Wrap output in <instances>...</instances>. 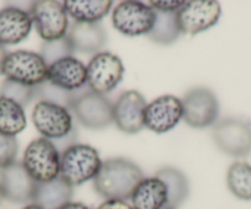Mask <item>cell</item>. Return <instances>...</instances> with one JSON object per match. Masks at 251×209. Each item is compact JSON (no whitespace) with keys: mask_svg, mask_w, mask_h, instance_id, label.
Here are the masks:
<instances>
[{"mask_svg":"<svg viewBox=\"0 0 251 209\" xmlns=\"http://www.w3.org/2000/svg\"><path fill=\"white\" fill-rule=\"evenodd\" d=\"M143 179V171L136 163L125 158H112L102 162L100 171L93 181L96 193L105 201H127Z\"/></svg>","mask_w":251,"mask_h":209,"instance_id":"obj_1","label":"cell"},{"mask_svg":"<svg viewBox=\"0 0 251 209\" xmlns=\"http://www.w3.org/2000/svg\"><path fill=\"white\" fill-rule=\"evenodd\" d=\"M102 165L99 151L89 144H75L60 154L59 176L72 187L98 176Z\"/></svg>","mask_w":251,"mask_h":209,"instance_id":"obj_2","label":"cell"},{"mask_svg":"<svg viewBox=\"0 0 251 209\" xmlns=\"http://www.w3.org/2000/svg\"><path fill=\"white\" fill-rule=\"evenodd\" d=\"M69 111L83 127L103 129L113 123V105L106 96L99 95L85 88L74 93Z\"/></svg>","mask_w":251,"mask_h":209,"instance_id":"obj_3","label":"cell"},{"mask_svg":"<svg viewBox=\"0 0 251 209\" xmlns=\"http://www.w3.org/2000/svg\"><path fill=\"white\" fill-rule=\"evenodd\" d=\"M0 74L6 80L36 88L47 80L48 66L40 53L30 50H15L6 54Z\"/></svg>","mask_w":251,"mask_h":209,"instance_id":"obj_4","label":"cell"},{"mask_svg":"<svg viewBox=\"0 0 251 209\" xmlns=\"http://www.w3.org/2000/svg\"><path fill=\"white\" fill-rule=\"evenodd\" d=\"M23 165L37 184L50 182L59 177L60 154L53 143L46 138H37L25 149Z\"/></svg>","mask_w":251,"mask_h":209,"instance_id":"obj_5","label":"cell"},{"mask_svg":"<svg viewBox=\"0 0 251 209\" xmlns=\"http://www.w3.org/2000/svg\"><path fill=\"white\" fill-rule=\"evenodd\" d=\"M183 107L182 119L187 126L196 129L207 128L217 123L219 102L214 93L203 86L191 89L181 98Z\"/></svg>","mask_w":251,"mask_h":209,"instance_id":"obj_6","label":"cell"},{"mask_svg":"<svg viewBox=\"0 0 251 209\" xmlns=\"http://www.w3.org/2000/svg\"><path fill=\"white\" fill-rule=\"evenodd\" d=\"M32 122L42 138L59 140L76 128L69 109L57 103L37 101L32 111Z\"/></svg>","mask_w":251,"mask_h":209,"instance_id":"obj_7","label":"cell"},{"mask_svg":"<svg viewBox=\"0 0 251 209\" xmlns=\"http://www.w3.org/2000/svg\"><path fill=\"white\" fill-rule=\"evenodd\" d=\"M28 13L38 36L45 42L59 40L68 33V14L59 1H52V0L32 1Z\"/></svg>","mask_w":251,"mask_h":209,"instance_id":"obj_8","label":"cell"},{"mask_svg":"<svg viewBox=\"0 0 251 209\" xmlns=\"http://www.w3.org/2000/svg\"><path fill=\"white\" fill-rule=\"evenodd\" d=\"M125 74L122 61L110 52L95 54L86 66V85L99 95H107L121 83Z\"/></svg>","mask_w":251,"mask_h":209,"instance_id":"obj_9","label":"cell"},{"mask_svg":"<svg viewBox=\"0 0 251 209\" xmlns=\"http://www.w3.org/2000/svg\"><path fill=\"white\" fill-rule=\"evenodd\" d=\"M155 23V10L141 1H122L112 13L113 27L128 37L148 35Z\"/></svg>","mask_w":251,"mask_h":209,"instance_id":"obj_10","label":"cell"},{"mask_svg":"<svg viewBox=\"0 0 251 209\" xmlns=\"http://www.w3.org/2000/svg\"><path fill=\"white\" fill-rule=\"evenodd\" d=\"M212 137L224 154L240 158L251 153V124L244 119L224 118L217 122Z\"/></svg>","mask_w":251,"mask_h":209,"instance_id":"obj_11","label":"cell"},{"mask_svg":"<svg viewBox=\"0 0 251 209\" xmlns=\"http://www.w3.org/2000/svg\"><path fill=\"white\" fill-rule=\"evenodd\" d=\"M222 8L218 1L194 0L185 1L176 13V20L181 33L195 36L213 27L219 21Z\"/></svg>","mask_w":251,"mask_h":209,"instance_id":"obj_12","label":"cell"},{"mask_svg":"<svg viewBox=\"0 0 251 209\" xmlns=\"http://www.w3.org/2000/svg\"><path fill=\"white\" fill-rule=\"evenodd\" d=\"M147 101L137 90L121 93L113 103V123L126 134H137L144 128Z\"/></svg>","mask_w":251,"mask_h":209,"instance_id":"obj_13","label":"cell"},{"mask_svg":"<svg viewBox=\"0 0 251 209\" xmlns=\"http://www.w3.org/2000/svg\"><path fill=\"white\" fill-rule=\"evenodd\" d=\"M183 107L181 98L163 95L149 102L144 112V127L156 134L171 131L182 119Z\"/></svg>","mask_w":251,"mask_h":209,"instance_id":"obj_14","label":"cell"},{"mask_svg":"<svg viewBox=\"0 0 251 209\" xmlns=\"http://www.w3.org/2000/svg\"><path fill=\"white\" fill-rule=\"evenodd\" d=\"M4 198L13 203H32L37 182L27 174L21 162H14L0 171Z\"/></svg>","mask_w":251,"mask_h":209,"instance_id":"obj_15","label":"cell"},{"mask_svg":"<svg viewBox=\"0 0 251 209\" xmlns=\"http://www.w3.org/2000/svg\"><path fill=\"white\" fill-rule=\"evenodd\" d=\"M47 80L68 93H75L86 86V66L75 57L57 61L48 67Z\"/></svg>","mask_w":251,"mask_h":209,"instance_id":"obj_16","label":"cell"},{"mask_svg":"<svg viewBox=\"0 0 251 209\" xmlns=\"http://www.w3.org/2000/svg\"><path fill=\"white\" fill-rule=\"evenodd\" d=\"M30 13L16 6H5L0 10V45L13 46L27 38L32 30Z\"/></svg>","mask_w":251,"mask_h":209,"instance_id":"obj_17","label":"cell"},{"mask_svg":"<svg viewBox=\"0 0 251 209\" xmlns=\"http://www.w3.org/2000/svg\"><path fill=\"white\" fill-rule=\"evenodd\" d=\"M67 36L71 40L75 52L98 54L107 43V33L100 23H73L69 26Z\"/></svg>","mask_w":251,"mask_h":209,"instance_id":"obj_18","label":"cell"},{"mask_svg":"<svg viewBox=\"0 0 251 209\" xmlns=\"http://www.w3.org/2000/svg\"><path fill=\"white\" fill-rule=\"evenodd\" d=\"M133 209H161L168 206V188L156 176L144 177L131 194Z\"/></svg>","mask_w":251,"mask_h":209,"instance_id":"obj_19","label":"cell"},{"mask_svg":"<svg viewBox=\"0 0 251 209\" xmlns=\"http://www.w3.org/2000/svg\"><path fill=\"white\" fill-rule=\"evenodd\" d=\"M73 198V187L62 177L50 182L37 184L33 197V204L42 209H59Z\"/></svg>","mask_w":251,"mask_h":209,"instance_id":"obj_20","label":"cell"},{"mask_svg":"<svg viewBox=\"0 0 251 209\" xmlns=\"http://www.w3.org/2000/svg\"><path fill=\"white\" fill-rule=\"evenodd\" d=\"M62 4L74 23H96L110 13L113 3L111 0H67Z\"/></svg>","mask_w":251,"mask_h":209,"instance_id":"obj_21","label":"cell"},{"mask_svg":"<svg viewBox=\"0 0 251 209\" xmlns=\"http://www.w3.org/2000/svg\"><path fill=\"white\" fill-rule=\"evenodd\" d=\"M168 188V206L177 209L190 196V184L181 170L174 166H164L154 174Z\"/></svg>","mask_w":251,"mask_h":209,"instance_id":"obj_22","label":"cell"},{"mask_svg":"<svg viewBox=\"0 0 251 209\" xmlns=\"http://www.w3.org/2000/svg\"><path fill=\"white\" fill-rule=\"evenodd\" d=\"M25 110L15 101L0 96V133L16 137L26 128Z\"/></svg>","mask_w":251,"mask_h":209,"instance_id":"obj_23","label":"cell"},{"mask_svg":"<svg viewBox=\"0 0 251 209\" xmlns=\"http://www.w3.org/2000/svg\"><path fill=\"white\" fill-rule=\"evenodd\" d=\"M181 35L176 20V13L155 11V23L148 33V38L160 46H170L178 40Z\"/></svg>","mask_w":251,"mask_h":209,"instance_id":"obj_24","label":"cell"},{"mask_svg":"<svg viewBox=\"0 0 251 209\" xmlns=\"http://www.w3.org/2000/svg\"><path fill=\"white\" fill-rule=\"evenodd\" d=\"M226 185L236 198L251 201V165L233 163L226 172Z\"/></svg>","mask_w":251,"mask_h":209,"instance_id":"obj_25","label":"cell"},{"mask_svg":"<svg viewBox=\"0 0 251 209\" xmlns=\"http://www.w3.org/2000/svg\"><path fill=\"white\" fill-rule=\"evenodd\" d=\"M74 53H75V50H74L68 36H64L59 40L43 42L40 52L41 57H42L43 61L46 62L48 67L63 58L73 57Z\"/></svg>","mask_w":251,"mask_h":209,"instance_id":"obj_26","label":"cell"},{"mask_svg":"<svg viewBox=\"0 0 251 209\" xmlns=\"http://www.w3.org/2000/svg\"><path fill=\"white\" fill-rule=\"evenodd\" d=\"M35 98H37L38 101H45V102L57 103V105L69 109L73 102L74 93L62 90L46 80L45 83L35 88Z\"/></svg>","mask_w":251,"mask_h":209,"instance_id":"obj_27","label":"cell"},{"mask_svg":"<svg viewBox=\"0 0 251 209\" xmlns=\"http://www.w3.org/2000/svg\"><path fill=\"white\" fill-rule=\"evenodd\" d=\"M0 96L15 101L25 109L30 105L31 101L35 100V88H30V86L14 83L5 79L0 86Z\"/></svg>","mask_w":251,"mask_h":209,"instance_id":"obj_28","label":"cell"},{"mask_svg":"<svg viewBox=\"0 0 251 209\" xmlns=\"http://www.w3.org/2000/svg\"><path fill=\"white\" fill-rule=\"evenodd\" d=\"M18 151L19 144L16 137L0 133V169H4L16 162Z\"/></svg>","mask_w":251,"mask_h":209,"instance_id":"obj_29","label":"cell"},{"mask_svg":"<svg viewBox=\"0 0 251 209\" xmlns=\"http://www.w3.org/2000/svg\"><path fill=\"white\" fill-rule=\"evenodd\" d=\"M185 4V1H149L148 5L155 11L161 13H177L178 9Z\"/></svg>","mask_w":251,"mask_h":209,"instance_id":"obj_30","label":"cell"},{"mask_svg":"<svg viewBox=\"0 0 251 209\" xmlns=\"http://www.w3.org/2000/svg\"><path fill=\"white\" fill-rule=\"evenodd\" d=\"M96 209H133V207L127 201H121V199H106L103 203Z\"/></svg>","mask_w":251,"mask_h":209,"instance_id":"obj_31","label":"cell"},{"mask_svg":"<svg viewBox=\"0 0 251 209\" xmlns=\"http://www.w3.org/2000/svg\"><path fill=\"white\" fill-rule=\"evenodd\" d=\"M59 209H91V208H89L86 204L80 203V202L72 201V202H69V203H67L66 206H63L62 208H59Z\"/></svg>","mask_w":251,"mask_h":209,"instance_id":"obj_32","label":"cell"},{"mask_svg":"<svg viewBox=\"0 0 251 209\" xmlns=\"http://www.w3.org/2000/svg\"><path fill=\"white\" fill-rule=\"evenodd\" d=\"M6 54H8V52H6L5 47L0 45V69H1V64H3L4 59H5Z\"/></svg>","mask_w":251,"mask_h":209,"instance_id":"obj_33","label":"cell"},{"mask_svg":"<svg viewBox=\"0 0 251 209\" xmlns=\"http://www.w3.org/2000/svg\"><path fill=\"white\" fill-rule=\"evenodd\" d=\"M23 209H42V208H40V207H38V206H36V204H33V203H30V204H27V206H25V207H24Z\"/></svg>","mask_w":251,"mask_h":209,"instance_id":"obj_34","label":"cell"},{"mask_svg":"<svg viewBox=\"0 0 251 209\" xmlns=\"http://www.w3.org/2000/svg\"><path fill=\"white\" fill-rule=\"evenodd\" d=\"M4 199V194H3V189H1V186H0V202Z\"/></svg>","mask_w":251,"mask_h":209,"instance_id":"obj_35","label":"cell"},{"mask_svg":"<svg viewBox=\"0 0 251 209\" xmlns=\"http://www.w3.org/2000/svg\"><path fill=\"white\" fill-rule=\"evenodd\" d=\"M161 209H176V208H173V207H169V206H166V207H164V208H161Z\"/></svg>","mask_w":251,"mask_h":209,"instance_id":"obj_36","label":"cell"}]
</instances>
